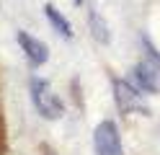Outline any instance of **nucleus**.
Segmentation results:
<instances>
[{
  "instance_id": "9",
  "label": "nucleus",
  "mask_w": 160,
  "mask_h": 155,
  "mask_svg": "<svg viewBox=\"0 0 160 155\" xmlns=\"http://www.w3.org/2000/svg\"><path fill=\"white\" fill-rule=\"evenodd\" d=\"M75 3H78V5H80V3H83V0H75Z\"/></svg>"
},
{
  "instance_id": "3",
  "label": "nucleus",
  "mask_w": 160,
  "mask_h": 155,
  "mask_svg": "<svg viewBox=\"0 0 160 155\" xmlns=\"http://www.w3.org/2000/svg\"><path fill=\"white\" fill-rule=\"evenodd\" d=\"M114 98H116L119 111H124V114H132V111L147 114V103L142 101L139 88H134L132 83H127V80H114Z\"/></svg>"
},
{
  "instance_id": "2",
  "label": "nucleus",
  "mask_w": 160,
  "mask_h": 155,
  "mask_svg": "<svg viewBox=\"0 0 160 155\" xmlns=\"http://www.w3.org/2000/svg\"><path fill=\"white\" fill-rule=\"evenodd\" d=\"M93 145H96V155H124L122 137H119V127L114 121H108V119L96 127Z\"/></svg>"
},
{
  "instance_id": "6",
  "label": "nucleus",
  "mask_w": 160,
  "mask_h": 155,
  "mask_svg": "<svg viewBox=\"0 0 160 155\" xmlns=\"http://www.w3.org/2000/svg\"><path fill=\"white\" fill-rule=\"evenodd\" d=\"M44 16L49 18V23H52L54 26V31H57V34L59 36H65V39H70V36H72V28H70V21L62 16V13H59V10L52 5V3H47L44 5Z\"/></svg>"
},
{
  "instance_id": "8",
  "label": "nucleus",
  "mask_w": 160,
  "mask_h": 155,
  "mask_svg": "<svg viewBox=\"0 0 160 155\" xmlns=\"http://www.w3.org/2000/svg\"><path fill=\"white\" fill-rule=\"evenodd\" d=\"M142 44H145V49H147V57H150V62L158 67V72H160V52L152 47V41L150 39H142Z\"/></svg>"
},
{
  "instance_id": "5",
  "label": "nucleus",
  "mask_w": 160,
  "mask_h": 155,
  "mask_svg": "<svg viewBox=\"0 0 160 155\" xmlns=\"http://www.w3.org/2000/svg\"><path fill=\"white\" fill-rule=\"evenodd\" d=\"M16 39H18V44H21V49H23V54L28 57V62H31L34 67L44 65V62L49 59V49H47V44H44V41H39L36 36L26 34V31H18Z\"/></svg>"
},
{
  "instance_id": "4",
  "label": "nucleus",
  "mask_w": 160,
  "mask_h": 155,
  "mask_svg": "<svg viewBox=\"0 0 160 155\" xmlns=\"http://www.w3.org/2000/svg\"><path fill=\"white\" fill-rule=\"evenodd\" d=\"M132 80H134V88H139V90L160 93V72L152 62H139L132 70Z\"/></svg>"
},
{
  "instance_id": "1",
  "label": "nucleus",
  "mask_w": 160,
  "mask_h": 155,
  "mask_svg": "<svg viewBox=\"0 0 160 155\" xmlns=\"http://www.w3.org/2000/svg\"><path fill=\"white\" fill-rule=\"evenodd\" d=\"M31 101H34L36 111L42 114L44 119H59L62 111H65L62 101L57 98V93L52 90V85H49L47 80H42V78L31 80Z\"/></svg>"
},
{
  "instance_id": "7",
  "label": "nucleus",
  "mask_w": 160,
  "mask_h": 155,
  "mask_svg": "<svg viewBox=\"0 0 160 155\" xmlns=\"http://www.w3.org/2000/svg\"><path fill=\"white\" fill-rule=\"evenodd\" d=\"M88 26H91V34H93L96 41H101V44H108V41H111L108 23L103 21V16L98 13V10H91V13H88Z\"/></svg>"
}]
</instances>
